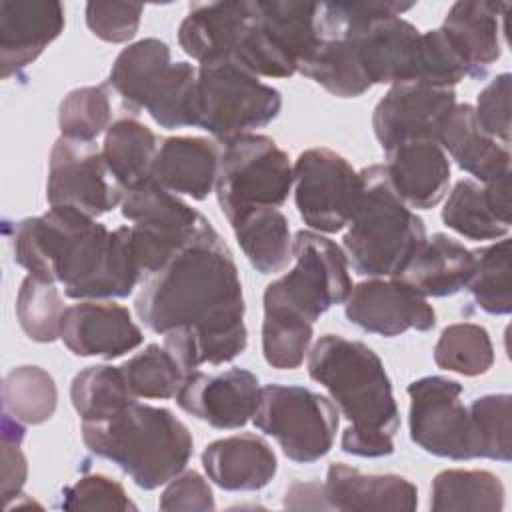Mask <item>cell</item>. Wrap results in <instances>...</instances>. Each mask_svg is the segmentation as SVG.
<instances>
[{"mask_svg": "<svg viewBox=\"0 0 512 512\" xmlns=\"http://www.w3.org/2000/svg\"><path fill=\"white\" fill-rule=\"evenodd\" d=\"M134 308L146 328L164 334V348L184 374L228 364L248 346L238 266L208 220L142 282Z\"/></svg>", "mask_w": 512, "mask_h": 512, "instance_id": "1", "label": "cell"}, {"mask_svg": "<svg viewBox=\"0 0 512 512\" xmlns=\"http://www.w3.org/2000/svg\"><path fill=\"white\" fill-rule=\"evenodd\" d=\"M308 374L350 422L340 440L346 454L382 458L394 452L400 412L386 368L368 344L324 334L308 352Z\"/></svg>", "mask_w": 512, "mask_h": 512, "instance_id": "2", "label": "cell"}, {"mask_svg": "<svg viewBox=\"0 0 512 512\" xmlns=\"http://www.w3.org/2000/svg\"><path fill=\"white\" fill-rule=\"evenodd\" d=\"M86 448L116 464L142 490H154L178 476L192 458L188 426L168 408L138 400L110 418L82 422Z\"/></svg>", "mask_w": 512, "mask_h": 512, "instance_id": "3", "label": "cell"}, {"mask_svg": "<svg viewBox=\"0 0 512 512\" xmlns=\"http://www.w3.org/2000/svg\"><path fill=\"white\" fill-rule=\"evenodd\" d=\"M362 190L342 238L352 268L368 278H396L426 238L422 218L390 186L386 166L360 170Z\"/></svg>", "mask_w": 512, "mask_h": 512, "instance_id": "4", "label": "cell"}, {"mask_svg": "<svg viewBox=\"0 0 512 512\" xmlns=\"http://www.w3.org/2000/svg\"><path fill=\"white\" fill-rule=\"evenodd\" d=\"M282 110L278 88L264 84L258 74L234 56L198 64V120L218 142L268 126Z\"/></svg>", "mask_w": 512, "mask_h": 512, "instance_id": "5", "label": "cell"}, {"mask_svg": "<svg viewBox=\"0 0 512 512\" xmlns=\"http://www.w3.org/2000/svg\"><path fill=\"white\" fill-rule=\"evenodd\" d=\"M294 266L272 280L262 296L264 306L284 308L316 322L336 304H344L352 278L344 250L314 230H298L292 238Z\"/></svg>", "mask_w": 512, "mask_h": 512, "instance_id": "6", "label": "cell"}, {"mask_svg": "<svg viewBox=\"0 0 512 512\" xmlns=\"http://www.w3.org/2000/svg\"><path fill=\"white\" fill-rule=\"evenodd\" d=\"M292 186L290 158L270 136L250 132L224 144L214 190L228 222L254 208H280Z\"/></svg>", "mask_w": 512, "mask_h": 512, "instance_id": "7", "label": "cell"}, {"mask_svg": "<svg viewBox=\"0 0 512 512\" xmlns=\"http://www.w3.org/2000/svg\"><path fill=\"white\" fill-rule=\"evenodd\" d=\"M252 422L278 442L288 460L312 464L332 450L340 412L332 400L310 388L266 384Z\"/></svg>", "mask_w": 512, "mask_h": 512, "instance_id": "8", "label": "cell"}, {"mask_svg": "<svg viewBox=\"0 0 512 512\" xmlns=\"http://www.w3.org/2000/svg\"><path fill=\"white\" fill-rule=\"evenodd\" d=\"M120 212L132 222V240L146 278L180 252L206 222L196 208L156 180L120 192Z\"/></svg>", "mask_w": 512, "mask_h": 512, "instance_id": "9", "label": "cell"}, {"mask_svg": "<svg viewBox=\"0 0 512 512\" xmlns=\"http://www.w3.org/2000/svg\"><path fill=\"white\" fill-rule=\"evenodd\" d=\"M292 172L294 202L304 224L326 234L344 230L360 198V172L342 154L324 146L300 152Z\"/></svg>", "mask_w": 512, "mask_h": 512, "instance_id": "10", "label": "cell"}, {"mask_svg": "<svg viewBox=\"0 0 512 512\" xmlns=\"http://www.w3.org/2000/svg\"><path fill=\"white\" fill-rule=\"evenodd\" d=\"M410 438L424 452L450 458H478L476 436L468 408L462 404V384L446 376H424L408 384Z\"/></svg>", "mask_w": 512, "mask_h": 512, "instance_id": "11", "label": "cell"}, {"mask_svg": "<svg viewBox=\"0 0 512 512\" xmlns=\"http://www.w3.org/2000/svg\"><path fill=\"white\" fill-rule=\"evenodd\" d=\"M46 200L50 208H70L98 218L120 206V190L112 182L102 150L94 142L60 136L50 152Z\"/></svg>", "mask_w": 512, "mask_h": 512, "instance_id": "12", "label": "cell"}, {"mask_svg": "<svg viewBox=\"0 0 512 512\" xmlns=\"http://www.w3.org/2000/svg\"><path fill=\"white\" fill-rule=\"evenodd\" d=\"M454 106V88L424 82L392 84L374 106V136L384 152L408 140H438V132Z\"/></svg>", "mask_w": 512, "mask_h": 512, "instance_id": "13", "label": "cell"}, {"mask_svg": "<svg viewBox=\"0 0 512 512\" xmlns=\"http://www.w3.org/2000/svg\"><path fill=\"white\" fill-rule=\"evenodd\" d=\"M346 318L364 332L400 336L408 330L428 332L436 326V312L428 300L398 278H368L352 286Z\"/></svg>", "mask_w": 512, "mask_h": 512, "instance_id": "14", "label": "cell"}, {"mask_svg": "<svg viewBox=\"0 0 512 512\" xmlns=\"http://www.w3.org/2000/svg\"><path fill=\"white\" fill-rule=\"evenodd\" d=\"M174 398L190 416L220 430H234L254 416L260 384L246 368H228L218 374L194 370L184 376Z\"/></svg>", "mask_w": 512, "mask_h": 512, "instance_id": "15", "label": "cell"}, {"mask_svg": "<svg viewBox=\"0 0 512 512\" xmlns=\"http://www.w3.org/2000/svg\"><path fill=\"white\" fill-rule=\"evenodd\" d=\"M60 340L74 356L112 360L138 348L144 336L126 306L112 300H78L64 310Z\"/></svg>", "mask_w": 512, "mask_h": 512, "instance_id": "16", "label": "cell"}, {"mask_svg": "<svg viewBox=\"0 0 512 512\" xmlns=\"http://www.w3.org/2000/svg\"><path fill=\"white\" fill-rule=\"evenodd\" d=\"M64 30V6L54 0L0 2V76L32 64Z\"/></svg>", "mask_w": 512, "mask_h": 512, "instance_id": "17", "label": "cell"}, {"mask_svg": "<svg viewBox=\"0 0 512 512\" xmlns=\"http://www.w3.org/2000/svg\"><path fill=\"white\" fill-rule=\"evenodd\" d=\"M390 186L400 200L416 210L442 202L450 186V160L438 140H408L386 152Z\"/></svg>", "mask_w": 512, "mask_h": 512, "instance_id": "18", "label": "cell"}, {"mask_svg": "<svg viewBox=\"0 0 512 512\" xmlns=\"http://www.w3.org/2000/svg\"><path fill=\"white\" fill-rule=\"evenodd\" d=\"M326 500L330 510L384 512L416 510L418 488L400 474H364L344 462H332L326 472Z\"/></svg>", "mask_w": 512, "mask_h": 512, "instance_id": "19", "label": "cell"}, {"mask_svg": "<svg viewBox=\"0 0 512 512\" xmlns=\"http://www.w3.org/2000/svg\"><path fill=\"white\" fill-rule=\"evenodd\" d=\"M202 466L218 488L256 492L272 482L278 458L270 444L256 434H234L210 442L202 450Z\"/></svg>", "mask_w": 512, "mask_h": 512, "instance_id": "20", "label": "cell"}, {"mask_svg": "<svg viewBox=\"0 0 512 512\" xmlns=\"http://www.w3.org/2000/svg\"><path fill=\"white\" fill-rule=\"evenodd\" d=\"M510 4L460 0L450 6L442 30L462 56L468 76L482 78L502 54V22Z\"/></svg>", "mask_w": 512, "mask_h": 512, "instance_id": "21", "label": "cell"}, {"mask_svg": "<svg viewBox=\"0 0 512 512\" xmlns=\"http://www.w3.org/2000/svg\"><path fill=\"white\" fill-rule=\"evenodd\" d=\"M220 148L202 136H172L158 146L152 180L176 196L204 200L216 188Z\"/></svg>", "mask_w": 512, "mask_h": 512, "instance_id": "22", "label": "cell"}, {"mask_svg": "<svg viewBox=\"0 0 512 512\" xmlns=\"http://www.w3.org/2000/svg\"><path fill=\"white\" fill-rule=\"evenodd\" d=\"M438 144L464 172L482 184L510 176V146L478 124L472 104H456L438 132Z\"/></svg>", "mask_w": 512, "mask_h": 512, "instance_id": "23", "label": "cell"}, {"mask_svg": "<svg viewBox=\"0 0 512 512\" xmlns=\"http://www.w3.org/2000/svg\"><path fill=\"white\" fill-rule=\"evenodd\" d=\"M474 270V252L444 232L426 236L396 276L424 298H444L466 288Z\"/></svg>", "mask_w": 512, "mask_h": 512, "instance_id": "24", "label": "cell"}, {"mask_svg": "<svg viewBox=\"0 0 512 512\" xmlns=\"http://www.w3.org/2000/svg\"><path fill=\"white\" fill-rule=\"evenodd\" d=\"M248 10L250 0L192 4L178 28L180 48L198 64L234 56Z\"/></svg>", "mask_w": 512, "mask_h": 512, "instance_id": "25", "label": "cell"}, {"mask_svg": "<svg viewBox=\"0 0 512 512\" xmlns=\"http://www.w3.org/2000/svg\"><path fill=\"white\" fill-rule=\"evenodd\" d=\"M158 146L156 134L134 116H122L110 124L102 144V158L120 192L152 180Z\"/></svg>", "mask_w": 512, "mask_h": 512, "instance_id": "26", "label": "cell"}, {"mask_svg": "<svg viewBox=\"0 0 512 512\" xmlns=\"http://www.w3.org/2000/svg\"><path fill=\"white\" fill-rule=\"evenodd\" d=\"M298 72L338 98H358L372 88L354 42L338 32L318 30V42L300 62Z\"/></svg>", "mask_w": 512, "mask_h": 512, "instance_id": "27", "label": "cell"}, {"mask_svg": "<svg viewBox=\"0 0 512 512\" xmlns=\"http://www.w3.org/2000/svg\"><path fill=\"white\" fill-rule=\"evenodd\" d=\"M230 228L250 266L260 274L282 272L292 260L290 224L278 208H254L234 220Z\"/></svg>", "mask_w": 512, "mask_h": 512, "instance_id": "28", "label": "cell"}, {"mask_svg": "<svg viewBox=\"0 0 512 512\" xmlns=\"http://www.w3.org/2000/svg\"><path fill=\"white\" fill-rule=\"evenodd\" d=\"M172 64L170 46L160 38H142L128 44L114 60L108 86L132 110H144L146 100Z\"/></svg>", "mask_w": 512, "mask_h": 512, "instance_id": "29", "label": "cell"}, {"mask_svg": "<svg viewBox=\"0 0 512 512\" xmlns=\"http://www.w3.org/2000/svg\"><path fill=\"white\" fill-rule=\"evenodd\" d=\"M504 496V484L496 474L450 468L434 476L430 508L436 512H500Z\"/></svg>", "mask_w": 512, "mask_h": 512, "instance_id": "30", "label": "cell"}, {"mask_svg": "<svg viewBox=\"0 0 512 512\" xmlns=\"http://www.w3.org/2000/svg\"><path fill=\"white\" fill-rule=\"evenodd\" d=\"M70 400L82 422H94L114 416L138 398L132 394L120 366L94 364L74 376Z\"/></svg>", "mask_w": 512, "mask_h": 512, "instance_id": "31", "label": "cell"}, {"mask_svg": "<svg viewBox=\"0 0 512 512\" xmlns=\"http://www.w3.org/2000/svg\"><path fill=\"white\" fill-rule=\"evenodd\" d=\"M58 406V388L50 372L24 364L12 368L2 382V408L14 420L38 426L48 422Z\"/></svg>", "mask_w": 512, "mask_h": 512, "instance_id": "32", "label": "cell"}, {"mask_svg": "<svg viewBox=\"0 0 512 512\" xmlns=\"http://www.w3.org/2000/svg\"><path fill=\"white\" fill-rule=\"evenodd\" d=\"M442 222L468 240H498L506 238L510 224L502 222L488 200L486 188L470 178H462L450 190Z\"/></svg>", "mask_w": 512, "mask_h": 512, "instance_id": "33", "label": "cell"}, {"mask_svg": "<svg viewBox=\"0 0 512 512\" xmlns=\"http://www.w3.org/2000/svg\"><path fill=\"white\" fill-rule=\"evenodd\" d=\"M150 118L166 130L196 126L198 120V68L172 62L144 104Z\"/></svg>", "mask_w": 512, "mask_h": 512, "instance_id": "34", "label": "cell"}, {"mask_svg": "<svg viewBox=\"0 0 512 512\" xmlns=\"http://www.w3.org/2000/svg\"><path fill=\"white\" fill-rule=\"evenodd\" d=\"M474 270L466 284L476 306L492 316H506L512 310L510 240L502 238L490 246L472 250Z\"/></svg>", "mask_w": 512, "mask_h": 512, "instance_id": "35", "label": "cell"}, {"mask_svg": "<svg viewBox=\"0 0 512 512\" xmlns=\"http://www.w3.org/2000/svg\"><path fill=\"white\" fill-rule=\"evenodd\" d=\"M438 368L460 376H482L494 364V346L484 326L474 322H456L442 330L434 346Z\"/></svg>", "mask_w": 512, "mask_h": 512, "instance_id": "36", "label": "cell"}, {"mask_svg": "<svg viewBox=\"0 0 512 512\" xmlns=\"http://www.w3.org/2000/svg\"><path fill=\"white\" fill-rule=\"evenodd\" d=\"M314 324L278 306H264L262 354L276 370L300 368L310 352Z\"/></svg>", "mask_w": 512, "mask_h": 512, "instance_id": "37", "label": "cell"}, {"mask_svg": "<svg viewBox=\"0 0 512 512\" xmlns=\"http://www.w3.org/2000/svg\"><path fill=\"white\" fill-rule=\"evenodd\" d=\"M64 310V300L54 284L30 274L22 280L16 296V318L30 340L40 344L58 340Z\"/></svg>", "mask_w": 512, "mask_h": 512, "instance_id": "38", "label": "cell"}, {"mask_svg": "<svg viewBox=\"0 0 512 512\" xmlns=\"http://www.w3.org/2000/svg\"><path fill=\"white\" fill-rule=\"evenodd\" d=\"M120 368L132 394L150 400L174 398L186 376L170 352L160 344H148Z\"/></svg>", "mask_w": 512, "mask_h": 512, "instance_id": "39", "label": "cell"}, {"mask_svg": "<svg viewBox=\"0 0 512 512\" xmlns=\"http://www.w3.org/2000/svg\"><path fill=\"white\" fill-rule=\"evenodd\" d=\"M112 104L106 86L70 90L58 106V126L64 138L94 142L110 128Z\"/></svg>", "mask_w": 512, "mask_h": 512, "instance_id": "40", "label": "cell"}, {"mask_svg": "<svg viewBox=\"0 0 512 512\" xmlns=\"http://www.w3.org/2000/svg\"><path fill=\"white\" fill-rule=\"evenodd\" d=\"M478 458L512 460V396L486 394L468 406Z\"/></svg>", "mask_w": 512, "mask_h": 512, "instance_id": "41", "label": "cell"}, {"mask_svg": "<svg viewBox=\"0 0 512 512\" xmlns=\"http://www.w3.org/2000/svg\"><path fill=\"white\" fill-rule=\"evenodd\" d=\"M468 76L466 62L442 28L420 32L414 80L440 88H454Z\"/></svg>", "mask_w": 512, "mask_h": 512, "instance_id": "42", "label": "cell"}, {"mask_svg": "<svg viewBox=\"0 0 512 512\" xmlns=\"http://www.w3.org/2000/svg\"><path fill=\"white\" fill-rule=\"evenodd\" d=\"M64 510H136L124 486L106 474H84L62 490Z\"/></svg>", "mask_w": 512, "mask_h": 512, "instance_id": "43", "label": "cell"}, {"mask_svg": "<svg viewBox=\"0 0 512 512\" xmlns=\"http://www.w3.org/2000/svg\"><path fill=\"white\" fill-rule=\"evenodd\" d=\"M144 6L132 2H88L84 8L90 32L110 44H122L136 36Z\"/></svg>", "mask_w": 512, "mask_h": 512, "instance_id": "44", "label": "cell"}, {"mask_svg": "<svg viewBox=\"0 0 512 512\" xmlns=\"http://www.w3.org/2000/svg\"><path fill=\"white\" fill-rule=\"evenodd\" d=\"M510 72H502L492 78L476 98V118L478 124L492 138L510 146Z\"/></svg>", "mask_w": 512, "mask_h": 512, "instance_id": "45", "label": "cell"}, {"mask_svg": "<svg viewBox=\"0 0 512 512\" xmlns=\"http://www.w3.org/2000/svg\"><path fill=\"white\" fill-rule=\"evenodd\" d=\"M24 424L2 414V496L6 504L22 496V486L28 478V460L22 452Z\"/></svg>", "mask_w": 512, "mask_h": 512, "instance_id": "46", "label": "cell"}, {"mask_svg": "<svg viewBox=\"0 0 512 512\" xmlns=\"http://www.w3.org/2000/svg\"><path fill=\"white\" fill-rule=\"evenodd\" d=\"M160 510L178 512V510H214L216 500L206 478L196 470H182L174 476L158 500Z\"/></svg>", "mask_w": 512, "mask_h": 512, "instance_id": "47", "label": "cell"}, {"mask_svg": "<svg viewBox=\"0 0 512 512\" xmlns=\"http://www.w3.org/2000/svg\"><path fill=\"white\" fill-rule=\"evenodd\" d=\"M284 506L290 510H330L320 482H294L284 494Z\"/></svg>", "mask_w": 512, "mask_h": 512, "instance_id": "48", "label": "cell"}, {"mask_svg": "<svg viewBox=\"0 0 512 512\" xmlns=\"http://www.w3.org/2000/svg\"><path fill=\"white\" fill-rule=\"evenodd\" d=\"M486 188V194H488V200L492 204V210L496 212V216L510 224V176L506 178H500L496 182H490V184H484Z\"/></svg>", "mask_w": 512, "mask_h": 512, "instance_id": "49", "label": "cell"}]
</instances>
